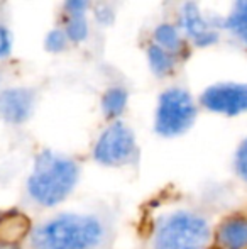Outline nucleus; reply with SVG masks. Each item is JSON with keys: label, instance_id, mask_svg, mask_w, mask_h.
I'll list each match as a JSON object with an SVG mask.
<instances>
[{"label": "nucleus", "instance_id": "1", "mask_svg": "<svg viewBox=\"0 0 247 249\" xmlns=\"http://www.w3.org/2000/svg\"><path fill=\"white\" fill-rule=\"evenodd\" d=\"M115 226L99 210L60 209L31 226L26 249H110Z\"/></svg>", "mask_w": 247, "mask_h": 249}, {"label": "nucleus", "instance_id": "2", "mask_svg": "<svg viewBox=\"0 0 247 249\" xmlns=\"http://www.w3.org/2000/svg\"><path fill=\"white\" fill-rule=\"evenodd\" d=\"M83 178L78 158L53 148L39 149L24 178L22 198L29 209L60 210L76 194Z\"/></svg>", "mask_w": 247, "mask_h": 249}, {"label": "nucleus", "instance_id": "3", "mask_svg": "<svg viewBox=\"0 0 247 249\" xmlns=\"http://www.w3.org/2000/svg\"><path fill=\"white\" fill-rule=\"evenodd\" d=\"M214 224L201 207H165L149 222L144 249H214Z\"/></svg>", "mask_w": 247, "mask_h": 249}, {"label": "nucleus", "instance_id": "4", "mask_svg": "<svg viewBox=\"0 0 247 249\" xmlns=\"http://www.w3.org/2000/svg\"><path fill=\"white\" fill-rule=\"evenodd\" d=\"M139 141L134 129L124 121L107 122L90 148V158L107 170H125L137 164Z\"/></svg>", "mask_w": 247, "mask_h": 249}, {"label": "nucleus", "instance_id": "5", "mask_svg": "<svg viewBox=\"0 0 247 249\" xmlns=\"http://www.w3.org/2000/svg\"><path fill=\"white\" fill-rule=\"evenodd\" d=\"M197 100L181 87H171L159 93L154 110V132L163 139H176L185 136L198 117Z\"/></svg>", "mask_w": 247, "mask_h": 249}, {"label": "nucleus", "instance_id": "6", "mask_svg": "<svg viewBox=\"0 0 247 249\" xmlns=\"http://www.w3.org/2000/svg\"><path fill=\"white\" fill-rule=\"evenodd\" d=\"M198 105L212 114L224 117L244 115L247 114V83H214L200 93Z\"/></svg>", "mask_w": 247, "mask_h": 249}, {"label": "nucleus", "instance_id": "7", "mask_svg": "<svg viewBox=\"0 0 247 249\" xmlns=\"http://www.w3.org/2000/svg\"><path fill=\"white\" fill-rule=\"evenodd\" d=\"M36 110V92L27 87H10L0 90V121L19 127L31 121Z\"/></svg>", "mask_w": 247, "mask_h": 249}, {"label": "nucleus", "instance_id": "8", "mask_svg": "<svg viewBox=\"0 0 247 249\" xmlns=\"http://www.w3.org/2000/svg\"><path fill=\"white\" fill-rule=\"evenodd\" d=\"M214 249H247V210H231L215 220Z\"/></svg>", "mask_w": 247, "mask_h": 249}, {"label": "nucleus", "instance_id": "9", "mask_svg": "<svg viewBox=\"0 0 247 249\" xmlns=\"http://www.w3.org/2000/svg\"><path fill=\"white\" fill-rule=\"evenodd\" d=\"M180 29L185 33L188 39H191L195 44L214 27L208 24V19L203 17L200 7L193 0H186L180 10Z\"/></svg>", "mask_w": 247, "mask_h": 249}, {"label": "nucleus", "instance_id": "10", "mask_svg": "<svg viewBox=\"0 0 247 249\" xmlns=\"http://www.w3.org/2000/svg\"><path fill=\"white\" fill-rule=\"evenodd\" d=\"M129 105V92L124 87H110L100 99V110L107 122L122 121Z\"/></svg>", "mask_w": 247, "mask_h": 249}, {"label": "nucleus", "instance_id": "11", "mask_svg": "<svg viewBox=\"0 0 247 249\" xmlns=\"http://www.w3.org/2000/svg\"><path fill=\"white\" fill-rule=\"evenodd\" d=\"M224 29L247 46V0H235L231 14L224 20Z\"/></svg>", "mask_w": 247, "mask_h": 249}, {"label": "nucleus", "instance_id": "12", "mask_svg": "<svg viewBox=\"0 0 247 249\" xmlns=\"http://www.w3.org/2000/svg\"><path fill=\"white\" fill-rule=\"evenodd\" d=\"M152 37H154V44H158V46L163 48V50L169 51L171 54L178 53L183 46L181 33H180L178 27L173 26V24H169V22L159 24V26L154 29V33H152Z\"/></svg>", "mask_w": 247, "mask_h": 249}, {"label": "nucleus", "instance_id": "13", "mask_svg": "<svg viewBox=\"0 0 247 249\" xmlns=\"http://www.w3.org/2000/svg\"><path fill=\"white\" fill-rule=\"evenodd\" d=\"M148 63L151 71L156 76H166L168 73H171V70L175 68V54H171L169 51L159 48L158 44L152 43L148 48Z\"/></svg>", "mask_w": 247, "mask_h": 249}, {"label": "nucleus", "instance_id": "14", "mask_svg": "<svg viewBox=\"0 0 247 249\" xmlns=\"http://www.w3.org/2000/svg\"><path fill=\"white\" fill-rule=\"evenodd\" d=\"M231 168L235 180L247 187V136L242 138L239 144L235 146L234 153H232Z\"/></svg>", "mask_w": 247, "mask_h": 249}, {"label": "nucleus", "instance_id": "15", "mask_svg": "<svg viewBox=\"0 0 247 249\" xmlns=\"http://www.w3.org/2000/svg\"><path fill=\"white\" fill-rule=\"evenodd\" d=\"M65 33H66V36H68L69 43L80 44V43H83V41H86L90 34V26H88L86 17L85 16L69 17L65 26Z\"/></svg>", "mask_w": 247, "mask_h": 249}, {"label": "nucleus", "instance_id": "16", "mask_svg": "<svg viewBox=\"0 0 247 249\" xmlns=\"http://www.w3.org/2000/svg\"><path fill=\"white\" fill-rule=\"evenodd\" d=\"M68 36H66L65 29H51L46 34L44 39V48L49 53H63L68 46Z\"/></svg>", "mask_w": 247, "mask_h": 249}, {"label": "nucleus", "instance_id": "17", "mask_svg": "<svg viewBox=\"0 0 247 249\" xmlns=\"http://www.w3.org/2000/svg\"><path fill=\"white\" fill-rule=\"evenodd\" d=\"M93 16H95V20L100 24V26H103V27L112 26L114 10H112V7L107 5V3H99V5L93 9Z\"/></svg>", "mask_w": 247, "mask_h": 249}, {"label": "nucleus", "instance_id": "18", "mask_svg": "<svg viewBox=\"0 0 247 249\" xmlns=\"http://www.w3.org/2000/svg\"><path fill=\"white\" fill-rule=\"evenodd\" d=\"M92 0H65V10L69 14V17H80L85 16L88 10Z\"/></svg>", "mask_w": 247, "mask_h": 249}, {"label": "nucleus", "instance_id": "19", "mask_svg": "<svg viewBox=\"0 0 247 249\" xmlns=\"http://www.w3.org/2000/svg\"><path fill=\"white\" fill-rule=\"evenodd\" d=\"M12 44L14 39L10 31L5 26H0V59L7 58L12 53Z\"/></svg>", "mask_w": 247, "mask_h": 249}, {"label": "nucleus", "instance_id": "20", "mask_svg": "<svg viewBox=\"0 0 247 249\" xmlns=\"http://www.w3.org/2000/svg\"><path fill=\"white\" fill-rule=\"evenodd\" d=\"M0 249H26V244H22V243H12V241L0 239Z\"/></svg>", "mask_w": 247, "mask_h": 249}]
</instances>
